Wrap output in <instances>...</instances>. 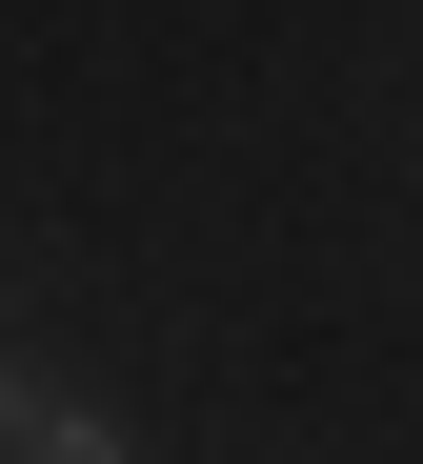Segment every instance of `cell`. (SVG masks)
Here are the masks:
<instances>
[{"label": "cell", "mask_w": 423, "mask_h": 464, "mask_svg": "<svg viewBox=\"0 0 423 464\" xmlns=\"http://www.w3.org/2000/svg\"><path fill=\"white\" fill-rule=\"evenodd\" d=\"M0 464H121V424L81 383H0Z\"/></svg>", "instance_id": "6da1fadb"}]
</instances>
